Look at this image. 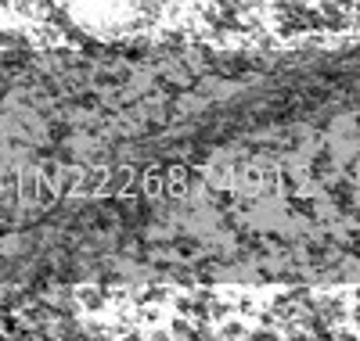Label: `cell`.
Instances as JSON below:
<instances>
[{"instance_id": "3", "label": "cell", "mask_w": 360, "mask_h": 341, "mask_svg": "<svg viewBox=\"0 0 360 341\" xmlns=\"http://www.w3.org/2000/svg\"><path fill=\"white\" fill-rule=\"evenodd\" d=\"M166 180H169V194H184L188 191V169L184 166H173Z\"/></svg>"}, {"instance_id": "4", "label": "cell", "mask_w": 360, "mask_h": 341, "mask_svg": "<svg viewBox=\"0 0 360 341\" xmlns=\"http://www.w3.org/2000/svg\"><path fill=\"white\" fill-rule=\"evenodd\" d=\"M144 191H148V194H159V191H162V176H159V169H148V176H144Z\"/></svg>"}, {"instance_id": "1", "label": "cell", "mask_w": 360, "mask_h": 341, "mask_svg": "<svg viewBox=\"0 0 360 341\" xmlns=\"http://www.w3.org/2000/svg\"><path fill=\"white\" fill-rule=\"evenodd\" d=\"M321 25V15L303 8L299 0H285V4L274 8V29L281 36H299V33H307V29Z\"/></svg>"}, {"instance_id": "5", "label": "cell", "mask_w": 360, "mask_h": 341, "mask_svg": "<svg viewBox=\"0 0 360 341\" xmlns=\"http://www.w3.org/2000/svg\"><path fill=\"white\" fill-rule=\"evenodd\" d=\"M263 180H266V176H263L259 169H249V173L242 176V183H245L249 191H259V187H263Z\"/></svg>"}, {"instance_id": "2", "label": "cell", "mask_w": 360, "mask_h": 341, "mask_svg": "<svg viewBox=\"0 0 360 341\" xmlns=\"http://www.w3.org/2000/svg\"><path fill=\"white\" fill-rule=\"evenodd\" d=\"M328 198H332L342 212H349V208H353V183H349V180L332 183V187H328Z\"/></svg>"}]
</instances>
